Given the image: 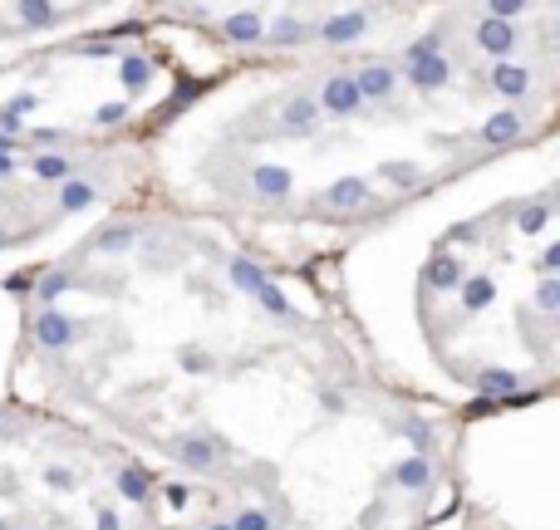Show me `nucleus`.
Listing matches in <instances>:
<instances>
[{
    "mask_svg": "<svg viewBox=\"0 0 560 530\" xmlns=\"http://www.w3.org/2000/svg\"><path fill=\"white\" fill-rule=\"evenodd\" d=\"M10 398L109 438L216 530H428L462 422L393 393L315 270L138 202L15 290Z\"/></svg>",
    "mask_w": 560,
    "mask_h": 530,
    "instance_id": "obj_1",
    "label": "nucleus"
},
{
    "mask_svg": "<svg viewBox=\"0 0 560 530\" xmlns=\"http://www.w3.org/2000/svg\"><path fill=\"white\" fill-rule=\"evenodd\" d=\"M560 0H433L403 35L216 69L143 138L148 196L285 270L556 133Z\"/></svg>",
    "mask_w": 560,
    "mask_h": 530,
    "instance_id": "obj_2",
    "label": "nucleus"
},
{
    "mask_svg": "<svg viewBox=\"0 0 560 530\" xmlns=\"http://www.w3.org/2000/svg\"><path fill=\"white\" fill-rule=\"evenodd\" d=\"M393 393L482 422L560 388V133L486 158L315 265Z\"/></svg>",
    "mask_w": 560,
    "mask_h": 530,
    "instance_id": "obj_3",
    "label": "nucleus"
},
{
    "mask_svg": "<svg viewBox=\"0 0 560 530\" xmlns=\"http://www.w3.org/2000/svg\"><path fill=\"white\" fill-rule=\"evenodd\" d=\"M212 59L158 25H123L0 65V138L49 143H143Z\"/></svg>",
    "mask_w": 560,
    "mask_h": 530,
    "instance_id": "obj_4",
    "label": "nucleus"
},
{
    "mask_svg": "<svg viewBox=\"0 0 560 530\" xmlns=\"http://www.w3.org/2000/svg\"><path fill=\"white\" fill-rule=\"evenodd\" d=\"M158 476L109 438L0 398V530H153Z\"/></svg>",
    "mask_w": 560,
    "mask_h": 530,
    "instance_id": "obj_5",
    "label": "nucleus"
},
{
    "mask_svg": "<svg viewBox=\"0 0 560 530\" xmlns=\"http://www.w3.org/2000/svg\"><path fill=\"white\" fill-rule=\"evenodd\" d=\"M138 202L143 143L0 138V290H20Z\"/></svg>",
    "mask_w": 560,
    "mask_h": 530,
    "instance_id": "obj_6",
    "label": "nucleus"
},
{
    "mask_svg": "<svg viewBox=\"0 0 560 530\" xmlns=\"http://www.w3.org/2000/svg\"><path fill=\"white\" fill-rule=\"evenodd\" d=\"M433 0H148V25L187 39L212 69L393 39Z\"/></svg>",
    "mask_w": 560,
    "mask_h": 530,
    "instance_id": "obj_7",
    "label": "nucleus"
},
{
    "mask_svg": "<svg viewBox=\"0 0 560 530\" xmlns=\"http://www.w3.org/2000/svg\"><path fill=\"white\" fill-rule=\"evenodd\" d=\"M123 25H148V0H0V65Z\"/></svg>",
    "mask_w": 560,
    "mask_h": 530,
    "instance_id": "obj_8",
    "label": "nucleus"
},
{
    "mask_svg": "<svg viewBox=\"0 0 560 530\" xmlns=\"http://www.w3.org/2000/svg\"><path fill=\"white\" fill-rule=\"evenodd\" d=\"M428 530H526V526L506 521L502 511H486L472 491H458V501H452Z\"/></svg>",
    "mask_w": 560,
    "mask_h": 530,
    "instance_id": "obj_9",
    "label": "nucleus"
},
{
    "mask_svg": "<svg viewBox=\"0 0 560 530\" xmlns=\"http://www.w3.org/2000/svg\"><path fill=\"white\" fill-rule=\"evenodd\" d=\"M15 339H20V305H15V290H0V398H10Z\"/></svg>",
    "mask_w": 560,
    "mask_h": 530,
    "instance_id": "obj_10",
    "label": "nucleus"
}]
</instances>
